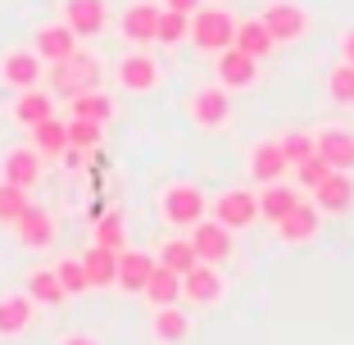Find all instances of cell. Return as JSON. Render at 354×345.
<instances>
[{"label":"cell","instance_id":"6","mask_svg":"<svg viewBox=\"0 0 354 345\" xmlns=\"http://www.w3.org/2000/svg\"><path fill=\"white\" fill-rule=\"evenodd\" d=\"M159 14H164V5H150V0H132V5L118 14V37H123L132 50H146V46L159 37Z\"/></svg>","mask_w":354,"mask_h":345},{"label":"cell","instance_id":"14","mask_svg":"<svg viewBox=\"0 0 354 345\" xmlns=\"http://www.w3.org/2000/svg\"><path fill=\"white\" fill-rule=\"evenodd\" d=\"M191 245H196L200 263H223L232 254V232L223 227L218 218H200L196 227H191Z\"/></svg>","mask_w":354,"mask_h":345},{"label":"cell","instance_id":"43","mask_svg":"<svg viewBox=\"0 0 354 345\" xmlns=\"http://www.w3.org/2000/svg\"><path fill=\"white\" fill-rule=\"evenodd\" d=\"M341 59H345V64H354V28L341 37Z\"/></svg>","mask_w":354,"mask_h":345},{"label":"cell","instance_id":"41","mask_svg":"<svg viewBox=\"0 0 354 345\" xmlns=\"http://www.w3.org/2000/svg\"><path fill=\"white\" fill-rule=\"evenodd\" d=\"M55 345H104L100 336H91V332H68V336H59Z\"/></svg>","mask_w":354,"mask_h":345},{"label":"cell","instance_id":"32","mask_svg":"<svg viewBox=\"0 0 354 345\" xmlns=\"http://www.w3.org/2000/svg\"><path fill=\"white\" fill-rule=\"evenodd\" d=\"M164 268H173V272H191L196 268V245H191V236H168L164 245H159V254H155Z\"/></svg>","mask_w":354,"mask_h":345},{"label":"cell","instance_id":"28","mask_svg":"<svg viewBox=\"0 0 354 345\" xmlns=\"http://www.w3.org/2000/svg\"><path fill=\"white\" fill-rule=\"evenodd\" d=\"M86 282L91 286H118V250H104V245H91L82 254Z\"/></svg>","mask_w":354,"mask_h":345},{"label":"cell","instance_id":"2","mask_svg":"<svg viewBox=\"0 0 354 345\" xmlns=\"http://www.w3.org/2000/svg\"><path fill=\"white\" fill-rule=\"evenodd\" d=\"M100 59H95L91 50H77V55H68L64 64H50V73H46V82H50V91H59V95H82V91H95L100 86Z\"/></svg>","mask_w":354,"mask_h":345},{"label":"cell","instance_id":"35","mask_svg":"<svg viewBox=\"0 0 354 345\" xmlns=\"http://www.w3.org/2000/svg\"><path fill=\"white\" fill-rule=\"evenodd\" d=\"M187 37H191V14H173V10L159 14V37H155L159 46H182Z\"/></svg>","mask_w":354,"mask_h":345},{"label":"cell","instance_id":"25","mask_svg":"<svg viewBox=\"0 0 354 345\" xmlns=\"http://www.w3.org/2000/svg\"><path fill=\"white\" fill-rule=\"evenodd\" d=\"M114 114H118V105H114V95L109 91H82V95H73V105H68V118H91V123H100V127H109L114 123Z\"/></svg>","mask_w":354,"mask_h":345},{"label":"cell","instance_id":"17","mask_svg":"<svg viewBox=\"0 0 354 345\" xmlns=\"http://www.w3.org/2000/svg\"><path fill=\"white\" fill-rule=\"evenodd\" d=\"M64 23L77 32V37H100L104 23H109V5L104 0H64Z\"/></svg>","mask_w":354,"mask_h":345},{"label":"cell","instance_id":"19","mask_svg":"<svg viewBox=\"0 0 354 345\" xmlns=\"http://www.w3.org/2000/svg\"><path fill=\"white\" fill-rule=\"evenodd\" d=\"M318 223H323L318 205H313V200H300L286 218H277V236L286 241V245H304V241L318 236Z\"/></svg>","mask_w":354,"mask_h":345},{"label":"cell","instance_id":"8","mask_svg":"<svg viewBox=\"0 0 354 345\" xmlns=\"http://www.w3.org/2000/svg\"><path fill=\"white\" fill-rule=\"evenodd\" d=\"M114 77H118V86H123V91L150 95V91H159V82H164V68H159V59H155V55L132 50V55H123V59H118Z\"/></svg>","mask_w":354,"mask_h":345},{"label":"cell","instance_id":"3","mask_svg":"<svg viewBox=\"0 0 354 345\" xmlns=\"http://www.w3.org/2000/svg\"><path fill=\"white\" fill-rule=\"evenodd\" d=\"M191 41L205 55L227 50V46L236 41V19H232V10H223V5H200V10L191 14Z\"/></svg>","mask_w":354,"mask_h":345},{"label":"cell","instance_id":"26","mask_svg":"<svg viewBox=\"0 0 354 345\" xmlns=\"http://www.w3.org/2000/svg\"><path fill=\"white\" fill-rule=\"evenodd\" d=\"M295 205H300V187H286V182H268V187H259V218L277 223V218H286Z\"/></svg>","mask_w":354,"mask_h":345},{"label":"cell","instance_id":"38","mask_svg":"<svg viewBox=\"0 0 354 345\" xmlns=\"http://www.w3.org/2000/svg\"><path fill=\"white\" fill-rule=\"evenodd\" d=\"M55 272H59V286H64V295H82V291H91V282H86V268H82V259H64V263H55Z\"/></svg>","mask_w":354,"mask_h":345},{"label":"cell","instance_id":"23","mask_svg":"<svg viewBox=\"0 0 354 345\" xmlns=\"http://www.w3.org/2000/svg\"><path fill=\"white\" fill-rule=\"evenodd\" d=\"M14 123L19 127H37V123H46V118H55V95L50 91H41V86H32V91H19L14 95Z\"/></svg>","mask_w":354,"mask_h":345},{"label":"cell","instance_id":"12","mask_svg":"<svg viewBox=\"0 0 354 345\" xmlns=\"http://www.w3.org/2000/svg\"><path fill=\"white\" fill-rule=\"evenodd\" d=\"M32 50L41 55L46 64H64L68 55H77L82 50V37H77L68 23H46V28H37V37H32Z\"/></svg>","mask_w":354,"mask_h":345},{"label":"cell","instance_id":"31","mask_svg":"<svg viewBox=\"0 0 354 345\" xmlns=\"http://www.w3.org/2000/svg\"><path fill=\"white\" fill-rule=\"evenodd\" d=\"M232 46H236V50H245V55H254V59H263V55H268L277 41L268 37V28H263L259 19H236V41H232Z\"/></svg>","mask_w":354,"mask_h":345},{"label":"cell","instance_id":"42","mask_svg":"<svg viewBox=\"0 0 354 345\" xmlns=\"http://www.w3.org/2000/svg\"><path fill=\"white\" fill-rule=\"evenodd\" d=\"M205 0H164V10H173V14H196Z\"/></svg>","mask_w":354,"mask_h":345},{"label":"cell","instance_id":"30","mask_svg":"<svg viewBox=\"0 0 354 345\" xmlns=\"http://www.w3.org/2000/svg\"><path fill=\"white\" fill-rule=\"evenodd\" d=\"M32 150L37 155H64L68 150V118H46V123L32 127Z\"/></svg>","mask_w":354,"mask_h":345},{"label":"cell","instance_id":"18","mask_svg":"<svg viewBox=\"0 0 354 345\" xmlns=\"http://www.w3.org/2000/svg\"><path fill=\"white\" fill-rule=\"evenodd\" d=\"M245 168H250V178L259 182V187H268V182H286V155H281V141H259V146L245 155Z\"/></svg>","mask_w":354,"mask_h":345},{"label":"cell","instance_id":"20","mask_svg":"<svg viewBox=\"0 0 354 345\" xmlns=\"http://www.w3.org/2000/svg\"><path fill=\"white\" fill-rule=\"evenodd\" d=\"M313 205H318V214H345L354 205V173L332 168L323 178V187L313 191Z\"/></svg>","mask_w":354,"mask_h":345},{"label":"cell","instance_id":"16","mask_svg":"<svg viewBox=\"0 0 354 345\" xmlns=\"http://www.w3.org/2000/svg\"><path fill=\"white\" fill-rule=\"evenodd\" d=\"M32 318H37V300H32L28 291L0 295V341H19L32 327Z\"/></svg>","mask_w":354,"mask_h":345},{"label":"cell","instance_id":"13","mask_svg":"<svg viewBox=\"0 0 354 345\" xmlns=\"http://www.w3.org/2000/svg\"><path fill=\"white\" fill-rule=\"evenodd\" d=\"M259 82V59L245 50H236V46H227V50H218V86H227V91H245V86Z\"/></svg>","mask_w":354,"mask_h":345},{"label":"cell","instance_id":"9","mask_svg":"<svg viewBox=\"0 0 354 345\" xmlns=\"http://www.w3.org/2000/svg\"><path fill=\"white\" fill-rule=\"evenodd\" d=\"M0 77H5V86H14V91H32V86H41L46 77V59L32 46H14V50H5V59H0Z\"/></svg>","mask_w":354,"mask_h":345},{"label":"cell","instance_id":"27","mask_svg":"<svg viewBox=\"0 0 354 345\" xmlns=\"http://www.w3.org/2000/svg\"><path fill=\"white\" fill-rule=\"evenodd\" d=\"M141 295L150 300V309H168V304H177V300H182V272H173V268L159 263V268L150 272V282H146Z\"/></svg>","mask_w":354,"mask_h":345},{"label":"cell","instance_id":"1","mask_svg":"<svg viewBox=\"0 0 354 345\" xmlns=\"http://www.w3.org/2000/svg\"><path fill=\"white\" fill-rule=\"evenodd\" d=\"M159 214H164L168 227L191 232V227H196V223L209 214V196L196 187V182H173V187L159 191Z\"/></svg>","mask_w":354,"mask_h":345},{"label":"cell","instance_id":"11","mask_svg":"<svg viewBox=\"0 0 354 345\" xmlns=\"http://www.w3.org/2000/svg\"><path fill=\"white\" fill-rule=\"evenodd\" d=\"M313 155L323 159L327 168H341V173H354V132L350 127H323L313 132Z\"/></svg>","mask_w":354,"mask_h":345},{"label":"cell","instance_id":"5","mask_svg":"<svg viewBox=\"0 0 354 345\" xmlns=\"http://www.w3.org/2000/svg\"><path fill=\"white\" fill-rule=\"evenodd\" d=\"M214 218H218L227 232L254 227V223H259V191H250V187H227L223 196H214Z\"/></svg>","mask_w":354,"mask_h":345},{"label":"cell","instance_id":"37","mask_svg":"<svg viewBox=\"0 0 354 345\" xmlns=\"http://www.w3.org/2000/svg\"><path fill=\"white\" fill-rule=\"evenodd\" d=\"M104 141V127L91 118H68V146L73 150H95Z\"/></svg>","mask_w":354,"mask_h":345},{"label":"cell","instance_id":"15","mask_svg":"<svg viewBox=\"0 0 354 345\" xmlns=\"http://www.w3.org/2000/svg\"><path fill=\"white\" fill-rule=\"evenodd\" d=\"M14 232H19V245H28V250H50L55 245V218L46 205H28L14 223Z\"/></svg>","mask_w":354,"mask_h":345},{"label":"cell","instance_id":"4","mask_svg":"<svg viewBox=\"0 0 354 345\" xmlns=\"http://www.w3.org/2000/svg\"><path fill=\"white\" fill-rule=\"evenodd\" d=\"M259 23L263 28H268V37L272 41H300L304 32H309V10H304V5H295V0H268V5H263L259 10Z\"/></svg>","mask_w":354,"mask_h":345},{"label":"cell","instance_id":"34","mask_svg":"<svg viewBox=\"0 0 354 345\" xmlns=\"http://www.w3.org/2000/svg\"><path fill=\"white\" fill-rule=\"evenodd\" d=\"M28 196H32V191H23V187H14V182L0 178V223H10V227H14V223H19V214L32 205Z\"/></svg>","mask_w":354,"mask_h":345},{"label":"cell","instance_id":"21","mask_svg":"<svg viewBox=\"0 0 354 345\" xmlns=\"http://www.w3.org/2000/svg\"><path fill=\"white\" fill-rule=\"evenodd\" d=\"M0 178L14 182V187H23V191H32L37 182H41V155H37L32 146H14L10 155H5V164H0Z\"/></svg>","mask_w":354,"mask_h":345},{"label":"cell","instance_id":"22","mask_svg":"<svg viewBox=\"0 0 354 345\" xmlns=\"http://www.w3.org/2000/svg\"><path fill=\"white\" fill-rule=\"evenodd\" d=\"M155 268H159L155 254H146V250H118V286H123L127 295L146 291V282H150V272H155Z\"/></svg>","mask_w":354,"mask_h":345},{"label":"cell","instance_id":"33","mask_svg":"<svg viewBox=\"0 0 354 345\" xmlns=\"http://www.w3.org/2000/svg\"><path fill=\"white\" fill-rule=\"evenodd\" d=\"M95 245H104V250H127V227H123V214H100V223H95Z\"/></svg>","mask_w":354,"mask_h":345},{"label":"cell","instance_id":"39","mask_svg":"<svg viewBox=\"0 0 354 345\" xmlns=\"http://www.w3.org/2000/svg\"><path fill=\"white\" fill-rule=\"evenodd\" d=\"M327 173H332V168H327L318 155H309L304 164H295V182H300V191H309V196H313L318 187H323V178H327Z\"/></svg>","mask_w":354,"mask_h":345},{"label":"cell","instance_id":"29","mask_svg":"<svg viewBox=\"0 0 354 345\" xmlns=\"http://www.w3.org/2000/svg\"><path fill=\"white\" fill-rule=\"evenodd\" d=\"M28 295L37 300V309H55V304L68 300V295H64V286H59V272H55V268H32V272H28Z\"/></svg>","mask_w":354,"mask_h":345},{"label":"cell","instance_id":"7","mask_svg":"<svg viewBox=\"0 0 354 345\" xmlns=\"http://www.w3.org/2000/svg\"><path fill=\"white\" fill-rule=\"evenodd\" d=\"M187 114H191V123L205 127V132H223V127L232 123V91L227 86H200V91L191 95Z\"/></svg>","mask_w":354,"mask_h":345},{"label":"cell","instance_id":"24","mask_svg":"<svg viewBox=\"0 0 354 345\" xmlns=\"http://www.w3.org/2000/svg\"><path fill=\"white\" fill-rule=\"evenodd\" d=\"M150 336H155L159 345H187V336H191V314L182 309V304L155 309V318H150Z\"/></svg>","mask_w":354,"mask_h":345},{"label":"cell","instance_id":"36","mask_svg":"<svg viewBox=\"0 0 354 345\" xmlns=\"http://www.w3.org/2000/svg\"><path fill=\"white\" fill-rule=\"evenodd\" d=\"M327 95H332L336 105H354V64H336L332 73H327Z\"/></svg>","mask_w":354,"mask_h":345},{"label":"cell","instance_id":"40","mask_svg":"<svg viewBox=\"0 0 354 345\" xmlns=\"http://www.w3.org/2000/svg\"><path fill=\"white\" fill-rule=\"evenodd\" d=\"M281 141V155H286V164H304V159L313 155V136L309 132H286V136H277Z\"/></svg>","mask_w":354,"mask_h":345},{"label":"cell","instance_id":"10","mask_svg":"<svg viewBox=\"0 0 354 345\" xmlns=\"http://www.w3.org/2000/svg\"><path fill=\"white\" fill-rule=\"evenodd\" d=\"M223 295H227V282H223L218 263H196L191 272H182V300L191 304H223Z\"/></svg>","mask_w":354,"mask_h":345}]
</instances>
